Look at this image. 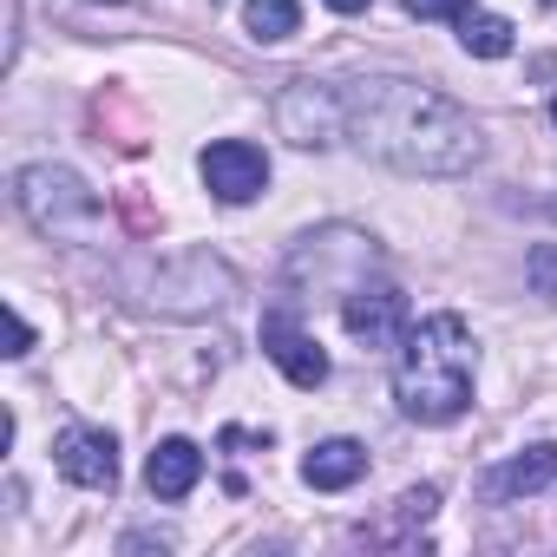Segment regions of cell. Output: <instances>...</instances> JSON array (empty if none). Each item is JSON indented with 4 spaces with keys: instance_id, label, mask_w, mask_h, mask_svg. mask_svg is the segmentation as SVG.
<instances>
[{
    "instance_id": "12",
    "label": "cell",
    "mask_w": 557,
    "mask_h": 557,
    "mask_svg": "<svg viewBox=\"0 0 557 557\" xmlns=\"http://www.w3.org/2000/svg\"><path fill=\"white\" fill-rule=\"evenodd\" d=\"M197 479H203V453H197V440H158V446H151V459H145V485H151V498L177 505V498L197 492Z\"/></svg>"
},
{
    "instance_id": "22",
    "label": "cell",
    "mask_w": 557,
    "mask_h": 557,
    "mask_svg": "<svg viewBox=\"0 0 557 557\" xmlns=\"http://www.w3.org/2000/svg\"><path fill=\"white\" fill-rule=\"evenodd\" d=\"M550 8H557V0H550Z\"/></svg>"
},
{
    "instance_id": "9",
    "label": "cell",
    "mask_w": 557,
    "mask_h": 557,
    "mask_svg": "<svg viewBox=\"0 0 557 557\" xmlns=\"http://www.w3.org/2000/svg\"><path fill=\"white\" fill-rule=\"evenodd\" d=\"M53 466H60V479H73L86 492H112L119 485V440L106 426H66L53 440Z\"/></svg>"
},
{
    "instance_id": "10",
    "label": "cell",
    "mask_w": 557,
    "mask_h": 557,
    "mask_svg": "<svg viewBox=\"0 0 557 557\" xmlns=\"http://www.w3.org/2000/svg\"><path fill=\"white\" fill-rule=\"evenodd\" d=\"M374 243L361 230H322V236H302L296 256H289V283H322V289H355V275H342V256H368Z\"/></svg>"
},
{
    "instance_id": "15",
    "label": "cell",
    "mask_w": 557,
    "mask_h": 557,
    "mask_svg": "<svg viewBox=\"0 0 557 557\" xmlns=\"http://www.w3.org/2000/svg\"><path fill=\"white\" fill-rule=\"evenodd\" d=\"M459 47H466L472 60H505V53L518 47V27H511L505 14H466V21H459Z\"/></svg>"
},
{
    "instance_id": "5",
    "label": "cell",
    "mask_w": 557,
    "mask_h": 557,
    "mask_svg": "<svg viewBox=\"0 0 557 557\" xmlns=\"http://www.w3.org/2000/svg\"><path fill=\"white\" fill-rule=\"evenodd\" d=\"M275 132H283L296 151H329L348 138V99L329 79H296L275 99Z\"/></svg>"
},
{
    "instance_id": "20",
    "label": "cell",
    "mask_w": 557,
    "mask_h": 557,
    "mask_svg": "<svg viewBox=\"0 0 557 557\" xmlns=\"http://www.w3.org/2000/svg\"><path fill=\"white\" fill-rule=\"evenodd\" d=\"M550 125H557V92H550Z\"/></svg>"
},
{
    "instance_id": "13",
    "label": "cell",
    "mask_w": 557,
    "mask_h": 557,
    "mask_svg": "<svg viewBox=\"0 0 557 557\" xmlns=\"http://www.w3.org/2000/svg\"><path fill=\"white\" fill-rule=\"evenodd\" d=\"M361 472H368L361 440H322L302 459V485H315V492H348V485H361Z\"/></svg>"
},
{
    "instance_id": "4",
    "label": "cell",
    "mask_w": 557,
    "mask_h": 557,
    "mask_svg": "<svg viewBox=\"0 0 557 557\" xmlns=\"http://www.w3.org/2000/svg\"><path fill=\"white\" fill-rule=\"evenodd\" d=\"M125 289L145 302V309H158V315H210V309H223L230 296H236V275L216 262V256H177V262H138V269H125Z\"/></svg>"
},
{
    "instance_id": "16",
    "label": "cell",
    "mask_w": 557,
    "mask_h": 557,
    "mask_svg": "<svg viewBox=\"0 0 557 557\" xmlns=\"http://www.w3.org/2000/svg\"><path fill=\"white\" fill-rule=\"evenodd\" d=\"M524 283H531V296L557 302V243H537V249L524 256Z\"/></svg>"
},
{
    "instance_id": "8",
    "label": "cell",
    "mask_w": 557,
    "mask_h": 557,
    "mask_svg": "<svg viewBox=\"0 0 557 557\" xmlns=\"http://www.w3.org/2000/svg\"><path fill=\"white\" fill-rule=\"evenodd\" d=\"M262 355L283 368L296 387H322V381H329V355H322V342L302 329L296 309H269V315H262Z\"/></svg>"
},
{
    "instance_id": "1",
    "label": "cell",
    "mask_w": 557,
    "mask_h": 557,
    "mask_svg": "<svg viewBox=\"0 0 557 557\" xmlns=\"http://www.w3.org/2000/svg\"><path fill=\"white\" fill-rule=\"evenodd\" d=\"M342 99H348V138L407 177H466L485 158V132L472 125V112L420 79L394 73L342 79Z\"/></svg>"
},
{
    "instance_id": "18",
    "label": "cell",
    "mask_w": 557,
    "mask_h": 557,
    "mask_svg": "<svg viewBox=\"0 0 557 557\" xmlns=\"http://www.w3.org/2000/svg\"><path fill=\"white\" fill-rule=\"evenodd\" d=\"M27 348H34V329H27V315H21V309H14V302H8V355H14V361H21V355H27Z\"/></svg>"
},
{
    "instance_id": "11",
    "label": "cell",
    "mask_w": 557,
    "mask_h": 557,
    "mask_svg": "<svg viewBox=\"0 0 557 557\" xmlns=\"http://www.w3.org/2000/svg\"><path fill=\"white\" fill-rule=\"evenodd\" d=\"M544 485H557V440L511 453L505 466H492V472H485V485H479V492H485L492 505H511V498H531V492H544Z\"/></svg>"
},
{
    "instance_id": "21",
    "label": "cell",
    "mask_w": 557,
    "mask_h": 557,
    "mask_svg": "<svg viewBox=\"0 0 557 557\" xmlns=\"http://www.w3.org/2000/svg\"><path fill=\"white\" fill-rule=\"evenodd\" d=\"M99 8H125V0H99Z\"/></svg>"
},
{
    "instance_id": "14",
    "label": "cell",
    "mask_w": 557,
    "mask_h": 557,
    "mask_svg": "<svg viewBox=\"0 0 557 557\" xmlns=\"http://www.w3.org/2000/svg\"><path fill=\"white\" fill-rule=\"evenodd\" d=\"M243 27L262 47H283L302 27V0H243Z\"/></svg>"
},
{
    "instance_id": "2",
    "label": "cell",
    "mask_w": 557,
    "mask_h": 557,
    "mask_svg": "<svg viewBox=\"0 0 557 557\" xmlns=\"http://www.w3.org/2000/svg\"><path fill=\"white\" fill-rule=\"evenodd\" d=\"M472 374H479L472 329L453 309L426 315L394 348V407L407 420H420V426H453L472 407Z\"/></svg>"
},
{
    "instance_id": "7",
    "label": "cell",
    "mask_w": 557,
    "mask_h": 557,
    "mask_svg": "<svg viewBox=\"0 0 557 557\" xmlns=\"http://www.w3.org/2000/svg\"><path fill=\"white\" fill-rule=\"evenodd\" d=\"M197 171H203V190H210L216 203H256V197L269 190V158H262V145H249V138H216V145H203Z\"/></svg>"
},
{
    "instance_id": "6",
    "label": "cell",
    "mask_w": 557,
    "mask_h": 557,
    "mask_svg": "<svg viewBox=\"0 0 557 557\" xmlns=\"http://www.w3.org/2000/svg\"><path fill=\"white\" fill-rule=\"evenodd\" d=\"M342 322H348V335L361 342V348H400V335L413 329V309H407V296H400V283H361L342 296Z\"/></svg>"
},
{
    "instance_id": "3",
    "label": "cell",
    "mask_w": 557,
    "mask_h": 557,
    "mask_svg": "<svg viewBox=\"0 0 557 557\" xmlns=\"http://www.w3.org/2000/svg\"><path fill=\"white\" fill-rule=\"evenodd\" d=\"M14 203L40 236H66V243H86L106 216L99 190H86V177L66 171V164H21L14 171Z\"/></svg>"
},
{
    "instance_id": "17",
    "label": "cell",
    "mask_w": 557,
    "mask_h": 557,
    "mask_svg": "<svg viewBox=\"0 0 557 557\" xmlns=\"http://www.w3.org/2000/svg\"><path fill=\"white\" fill-rule=\"evenodd\" d=\"M400 8H407L413 21H466L472 0H400Z\"/></svg>"
},
{
    "instance_id": "19",
    "label": "cell",
    "mask_w": 557,
    "mask_h": 557,
    "mask_svg": "<svg viewBox=\"0 0 557 557\" xmlns=\"http://www.w3.org/2000/svg\"><path fill=\"white\" fill-rule=\"evenodd\" d=\"M329 8H335V14H368L374 0H329Z\"/></svg>"
}]
</instances>
